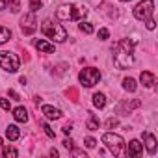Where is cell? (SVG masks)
I'll return each mask as SVG.
<instances>
[{"label": "cell", "mask_w": 158, "mask_h": 158, "mask_svg": "<svg viewBox=\"0 0 158 158\" xmlns=\"http://www.w3.org/2000/svg\"><path fill=\"white\" fill-rule=\"evenodd\" d=\"M134 47H136V39H121L115 45L114 63L117 69H127L134 63Z\"/></svg>", "instance_id": "6da1fadb"}, {"label": "cell", "mask_w": 158, "mask_h": 158, "mask_svg": "<svg viewBox=\"0 0 158 158\" xmlns=\"http://www.w3.org/2000/svg\"><path fill=\"white\" fill-rule=\"evenodd\" d=\"M88 15V10L82 6H73V4H63L56 10V17L61 21H76Z\"/></svg>", "instance_id": "7a4b0ae2"}, {"label": "cell", "mask_w": 158, "mask_h": 158, "mask_svg": "<svg viewBox=\"0 0 158 158\" xmlns=\"http://www.w3.org/2000/svg\"><path fill=\"white\" fill-rule=\"evenodd\" d=\"M41 30H43V34L47 35V37H50V39H54V41H65L67 39V32H65V28L61 26V24H56V23H52V21H43V26H41Z\"/></svg>", "instance_id": "3957f363"}, {"label": "cell", "mask_w": 158, "mask_h": 158, "mask_svg": "<svg viewBox=\"0 0 158 158\" xmlns=\"http://www.w3.org/2000/svg\"><path fill=\"white\" fill-rule=\"evenodd\" d=\"M102 143H106V147H108L115 156L125 154V139H123L119 134H114V132L102 134Z\"/></svg>", "instance_id": "277c9868"}, {"label": "cell", "mask_w": 158, "mask_h": 158, "mask_svg": "<svg viewBox=\"0 0 158 158\" xmlns=\"http://www.w3.org/2000/svg\"><path fill=\"white\" fill-rule=\"evenodd\" d=\"M78 78H80V82H82L86 88H93V86L101 80V71L95 69V67H86V69L80 71Z\"/></svg>", "instance_id": "5b68a950"}, {"label": "cell", "mask_w": 158, "mask_h": 158, "mask_svg": "<svg viewBox=\"0 0 158 158\" xmlns=\"http://www.w3.org/2000/svg\"><path fill=\"white\" fill-rule=\"evenodd\" d=\"M152 11H154L152 0H141V2L134 8V17L138 21H147V19L152 17Z\"/></svg>", "instance_id": "8992f818"}, {"label": "cell", "mask_w": 158, "mask_h": 158, "mask_svg": "<svg viewBox=\"0 0 158 158\" xmlns=\"http://www.w3.org/2000/svg\"><path fill=\"white\" fill-rule=\"evenodd\" d=\"M0 67L4 71H10V73H17L19 71V58L13 54V52H0Z\"/></svg>", "instance_id": "52a82bcc"}, {"label": "cell", "mask_w": 158, "mask_h": 158, "mask_svg": "<svg viewBox=\"0 0 158 158\" xmlns=\"http://www.w3.org/2000/svg\"><path fill=\"white\" fill-rule=\"evenodd\" d=\"M21 30H23L24 35H30V34H34V32L37 30V21H35L34 11L26 13V15L21 19Z\"/></svg>", "instance_id": "ba28073f"}, {"label": "cell", "mask_w": 158, "mask_h": 158, "mask_svg": "<svg viewBox=\"0 0 158 158\" xmlns=\"http://www.w3.org/2000/svg\"><path fill=\"white\" fill-rule=\"evenodd\" d=\"M141 106V101L139 99H132V101H123V102H119L117 104V108H115V112L119 114V115H128L134 108H139Z\"/></svg>", "instance_id": "9c48e42d"}, {"label": "cell", "mask_w": 158, "mask_h": 158, "mask_svg": "<svg viewBox=\"0 0 158 158\" xmlns=\"http://www.w3.org/2000/svg\"><path fill=\"white\" fill-rule=\"evenodd\" d=\"M128 156H141L143 154V145L138 141V139H132L130 143H128V149L125 151Z\"/></svg>", "instance_id": "30bf717a"}, {"label": "cell", "mask_w": 158, "mask_h": 158, "mask_svg": "<svg viewBox=\"0 0 158 158\" xmlns=\"http://www.w3.org/2000/svg\"><path fill=\"white\" fill-rule=\"evenodd\" d=\"M41 112L45 114L47 119H60V117H61V112H60L58 108H54V106H48V104H45V106L41 108Z\"/></svg>", "instance_id": "8fae6325"}, {"label": "cell", "mask_w": 158, "mask_h": 158, "mask_svg": "<svg viewBox=\"0 0 158 158\" xmlns=\"http://www.w3.org/2000/svg\"><path fill=\"white\" fill-rule=\"evenodd\" d=\"M143 139H145V145H147L149 154H154L156 152V138L151 132H143Z\"/></svg>", "instance_id": "7c38bea8"}, {"label": "cell", "mask_w": 158, "mask_h": 158, "mask_svg": "<svg viewBox=\"0 0 158 158\" xmlns=\"http://www.w3.org/2000/svg\"><path fill=\"white\" fill-rule=\"evenodd\" d=\"M34 45H35V48L41 50V52H47V54H52V52H54V45L47 43L45 39H37V41H34Z\"/></svg>", "instance_id": "4fadbf2b"}, {"label": "cell", "mask_w": 158, "mask_h": 158, "mask_svg": "<svg viewBox=\"0 0 158 158\" xmlns=\"http://www.w3.org/2000/svg\"><path fill=\"white\" fill-rule=\"evenodd\" d=\"M139 80H141V84H143L145 88H151V86L154 84V74H152L151 71H143V73L139 74Z\"/></svg>", "instance_id": "5bb4252c"}, {"label": "cell", "mask_w": 158, "mask_h": 158, "mask_svg": "<svg viewBox=\"0 0 158 158\" xmlns=\"http://www.w3.org/2000/svg\"><path fill=\"white\" fill-rule=\"evenodd\" d=\"M13 117H15V121H19V123H26V121H28V112H26V108H23V106L15 108V110H13Z\"/></svg>", "instance_id": "9a60e30c"}, {"label": "cell", "mask_w": 158, "mask_h": 158, "mask_svg": "<svg viewBox=\"0 0 158 158\" xmlns=\"http://www.w3.org/2000/svg\"><path fill=\"white\" fill-rule=\"evenodd\" d=\"M6 136H8L11 141H17V139H19V128H17L15 125H10V127L6 128Z\"/></svg>", "instance_id": "2e32d148"}, {"label": "cell", "mask_w": 158, "mask_h": 158, "mask_svg": "<svg viewBox=\"0 0 158 158\" xmlns=\"http://www.w3.org/2000/svg\"><path fill=\"white\" fill-rule=\"evenodd\" d=\"M123 88H125L128 93H134V91L138 89V86H136V80H134V78H125V80H123Z\"/></svg>", "instance_id": "e0dca14e"}, {"label": "cell", "mask_w": 158, "mask_h": 158, "mask_svg": "<svg viewBox=\"0 0 158 158\" xmlns=\"http://www.w3.org/2000/svg\"><path fill=\"white\" fill-rule=\"evenodd\" d=\"M93 104H95L97 108H104V106H106V97H104L102 93H95V95H93Z\"/></svg>", "instance_id": "ac0fdd59"}, {"label": "cell", "mask_w": 158, "mask_h": 158, "mask_svg": "<svg viewBox=\"0 0 158 158\" xmlns=\"http://www.w3.org/2000/svg\"><path fill=\"white\" fill-rule=\"evenodd\" d=\"M10 37H11V30L6 26H0V45H4Z\"/></svg>", "instance_id": "d6986e66"}, {"label": "cell", "mask_w": 158, "mask_h": 158, "mask_svg": "<svg viewBox=\"0 0 158 158\" xmlns=\"http://www.w3.org/2000/svg\"><path fill=\"white\" fill-rule=\"evenodd\" d=\"M89 130H97L99 128V119L95 117V114H89V121H88V125H86Z\"/></svg>", "instance_id": "ffe728a7"}, {"label": "cell", "mask_w": 158, "mask_h": 158, "mask_svg": "<svg viewBox=\"0 0 158 158\" xmlns=\"http://www.w3.org/2000/svg\"><path fill=\"white\" fill-rule=\"evenodd\" d=\"M8 6H10L11 13H17L21 10V0H8Z\"/></svg>", "instance_id": "44dd1931"}, {"label": "cell", "mask_w": 158, "mask_h": 158, "mask_svg": "<svg viewBox=\"0 0 158 158\" xmlns=\"http://www.w3.org/2000/svg\"><path fill=\"white\" fill-rule=\"evenodd\" d=\"M4 156H6V158H10V156L15 158V156H19V152H17V149H13V147L8 145V147H4Z\"/></svg>", "instance_id": "7402d4cb"}, {"label": "cell", "mask_w": 158, "mask_h": 158, "mask_svg": "<svg viewBox=\"0 0 158 158\" xmlns=\"http://www.w3.org/2000/svg\"><path fill=\"white\" fill-rule=\"evenodd\" d=\"M80 30H82L84 34H93V26H91V23H82V24H80Z\"/></svg>", "instance_id": "603a6c76"}, {"label": "cell", "mask_w": 158, "mask_h": 158, "mask_svg": "<svg viewBox=\"0 0 158 158\" xmlns=\"http://www.w3.org/2000/svg\"><path fill=\"white\" fill-rule=\"evenodd\" d=\"M39 8H41V0H30V11L35 13Z\"/></svg>", "instance_id": "cb8c5ba5"}, {"label": "cell", "mask_w": 158, "mask_h": 158, "mask_svg": "<svg viewBox=\"0 0 158 158\" xmlns=\"http://www.w3.org/2000/svg\"><path fill=\"white\" fill-rule=\"evenodd\" d=\"M41 127L45 128V134H47L48 138H54V136H56V134H54V130H52V128H50V127H48L47 123H41Z\"/></svg>", "instance_id": "d4e9b609"}, {"label": "cell", "mask_w": 158, "mask_h": 158, "mask_svg": "<svg viewBox=\"0 0 158 158\" xmlns=\"http://www.w3.org/2000/svg\"><path fill=\"white\" fill-rule=\"evenodd\" d=\"M117 125H119V121H117L115 117H110V119L106 121V127H108V128H114V127H117Z\"/></svg>", "instance_id": "484cf974"}, {"label": "cell", "mask_w": 158, "mask_h": 158, "mask_svg": "<svg viewBox=\"0 0 158 158\" xmlns=\"http://www.w3.org/2000/svg\"><path fill=\"white\" fill-rule=\"evenodd\" d=\"M108 35H110V34H108L106 28H101V30H99V39H108Z\"/></svg>", "instance_id": "4316f807"}, {"label": "cell", "mask_w": 158, "mask_h": 158, "mask_svg": "<svg viewBox=\"0 0 158 158\" xmlns=\"http://www.w3.org/2000/svg\"><path fill=\"white\" fill-rule=\"evenodd\" d=\"M0 106L8 112V110H10V101H8V99H0Z\"/></svg>", "instance_id": "83f0119b"}, {"label": "cell", "mask_w": 158, "mask_h": 158, "mask_svg": "<svg viewBox=\"0 0 158 158\" xmlns=\"http://www.w3.org/2000/svg\"><path fill=\"white\" fill-rule=\"evenodd\" d=\"M84 141H86V147H95V143H97L93 138H86Z\"/></svg>", "instance_id": "f1b7e54d"}, {"label": "cell", "mask_w": 158, "mask_h": 158, "mask_svg": "<svg viewBox=\"0 0 158 158\" xmlns=\"http://www.w3.org/2000/svg\"><path fill=\"white\" fill-rule=\"evenodd\" d=\"M10 97H11L13 101H21V97H19V93H17V91H13V89H10Z\"/></svg>", "instance_id": "f546056e"}, {"label": "cell", "mask_w": 158, "mask_h": 158, "mask_svg": "<svg viewBox=\"0 0 158 158\" xmlns=\"http://www.w3.org/2000/svg\"><path fill=\"white\" fill-rule=\"evenodd\" d=\"M73 143H74L73 139H65V141H63V147H65V149H73V147H74Z\"/></svg>", "instance_id": "4dcf8cb0"}, {"label": "cell", "mask_w": 158, "mask_h": 158, "mask_svg": "<svg viewBox=\"0 0 158 158\" xmlns=\"http://www.w3.org/2000/svg\"><path fill=\"white\" fill-rule=\"evenodd\" d=\"M154 26H156V23H154L152 19H147V28H149V30H154Z\"/></svg>", "instance_id": "1f68e13d"}, {"label": "cell", "mask_w": 158, "mask_h": 158, "mask_svg": "<svg viewBox=\"0 0 158 158\" xmlns=\"http://www.w3.org/2000/svg\"><path fill=\"white\" fill-rule=\"evenodd\" d=\"M67 95H71V97H73V101H76V97H78L76 89H69V91H67Z\"/></svg>", "instance_id": "d6a6232c"}, {"label": "cell", "mask_w": 158, "mask_h": 158, "mask_svg": "<svg viewBox=\"0 0 158 158\" xmlns=\"http://www.w3.org/2000/svg\"><path fill=\"white\" fill-rule=\"evenodd\" d=\"M73 154H74V156H82V154H84V151H80V149H74V147H73Z\"/></svg>", "instance_id": "836d02e7"}, {"label": "cell", "mask_w": 158, "mask_h": 158, "mask_svg": "<svg viewBox=\"0 0 158 158\" xmlns=\"http://www.w3.org/2000/svg\"><path fill=\"white\" fill-rule=\"evenodd\" d=\"M8 8V0H0V10H6Z\"/></svg>", "instance_id": "e575fe53"}, {"label": "cell", "mask_w": 158, "mask_h": 158, "mask_svg": "<svg viewBox=\"0 0 158 158\" xmlns=\"http://www.w3.org/2000/svg\"><path fill=\"white\" fill-rule=\"evenodd\" d=\"M71 130H73V128H71V125H65V127H63V134H69Z\"/></svg>", "instance_id": "d590c367"}, {"label": "cell", "mask_w": 158, "mask_h": 158, "mask_svg": "<svg viewBox=\"0 0 158 158\" xmlns=\"http://www.w3.org/2000/svg\"><path fill=\"white\" fill-rule=\"evenodd\" d=\"M0 149H2V138H0Z\"/></svg>", "instance_id": "8d00e7d4"}, {"label": "cell", "mask_w": 158, "mask_h": 158, "mask_svg": "<svg viewBox=\"0 0 158 158\" xmlns=\"http://www.w3.org/2000/svg\"><path fill=\"white\" fill-rule=\"evenodd\" d=\"M121 2H128V0H121Z\"/></svg>", "instance_id": "74e56055"}]
</instances>
